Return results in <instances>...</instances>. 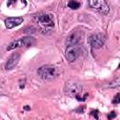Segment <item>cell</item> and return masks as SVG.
<instances>
[{
    "instance_id": "6da1fadb",
    "label": "cell",
    "mask_w": 120,
    "mask_h": 120,
    "mask_svg": "<svg viewBox=\"0 0 120 120\" xmlns=\"http://www.w3.org/2000/svg\"><path fill=\"white\" fill-rule=\"evenodd\" d=\"M38 75L44 81H51L57 76V68L52 65H45L38 69Z\"/></svg>"
},
{
    "instance_id": "7a4b0ae2",
    "label": "cell",
    "mask_w": 120,
    "mask_h": 120,
    "mask_svg": "<svg viewBox=\"0 0 120 120\" xmlns=\"http://www.w3.org/2000/svg\"><path fill=\"white\" fill-rule=\"evenodd\" d=\"M36 20L38 23V25L45 30L51 29L54 25V21H53V15L52 13H41L38 14L36 17Z\"/></svg>"
},
{
    "instance_id": "3957f363",
    "label": "cell",
    "mask_w": 120,
    "mask_h": 120,
    "mask_svg": "<svg viewBox=\"0 0 120 120\" xmlns=\"http://www.w3.org/2000/svg\"><path fill=\"white\" fill-rule=\"evenodd\" d=\"M82 47L77 44V45H72V46H68L67 50H66V52H65V56H66V59L72 63L74 62L75 60L78 59V57L82 54Z\"/></svg>"
},
{
    "instance_id": "277c9868",
    "label": "cell",
    "mask_w": 120,
    "mask_h": 120,
    "mask_svg": "<svg viewBox=\"0 0 120 120\" xmlns=\"http://www.w3.org/2000/svg\"><path fill=\"white\" fill-rule=\"evenodd\" d=\"M89 6L99 13L107 15L110 12V7L106 0H88Z\"/></svg>"
},
{
    "instance_id": "5b68a950",
    "label": "cell",
    "mask_w": 120,
    "mask_h": 120,
    "mask_svg": "<svg viewBox=\"0 0 120 120\" xmlns=\"http://www.w3.org/2000/svg\"><path fill=\"white\" fill-rule=\"evenodd\" d=\"M36 42L35 38L32 37H24L19 39H16L14 41H12L7 48L8 51H11L13 49L19 48V47H23V46H30L32 44H34Z\"/></svg>"
},
{
    "instance_id": "8992f818",
    "label": "cell",
    "mask_w": 120,
    "mask_h": 120,
    "mask_svg": "<svg viewBox=\"0 0 120 120\" xmlns=\"http://www.w3.org/2000/svg\"><path fill=\"white\" fill-rule=\"evenodd\" d=\"M88 43L92 48L99 49L105 43V36L103 34H93L88 37Z\"/></svg>"
},
{
    "instance_id": "52a82bcc",
    "label": "cell",
    "mask_w": 120,
    "mask_h": 120,
    "mask_svg": "<svg viewBox=\"0 0 120 120\" xmlns=\"http://www.w3.org/2000/svg\"><path fill=\"white\" fill-rule=\"evenodd\" d=\"M82 34L80 31H74L72 33H70L66 40V44L67 46H72V45H77L81 42L82 40Z\"/></svg>"
},
{
    "instance_id": "ba28073f",
    "label": "cell",
    "mask_w": 120,
    "mask_h": 120,
    "mask_svg": "<svg viewBox=\"0 0 120 120\" xmlns=\"http://www.w3.org/2000/svg\"><path fill=\"white\" fill-rule=\"evenodd\" d=\"M20 60V53L19 52H14L7 61L5 65V69L6 70H10L13 68H15Z\"/></svg>"
},
{
    "instance_id": "9c48e42d",
    "label": "cell",
    "mask_w": 120,
    "mask_h": 120,
    "mask_svg": "<svg viewBox=\"0 0 120 120\" xmlns=\"http://www.w3.org/2000/svg\"><path fill=\"white\" fill-rule=\"evenodd\" d=\"M82 86L78 83V82H72L69 83L68 85V89H67V94L72 97H76L78 95H80V92L82 91Z\"/></svg>"
},
{
    "instance_id": "30bf717a",
    "label": "cell",
    "mask_w": 120,
    "mask_h": 120,
    "mask_svg": "<svg viewBox=\"0 0 120 120\" xmlns=\"http://www.w3.org/2000/svg\"><path fill=\"white\" fill-rule=\"evenodd\" d=\"M23 22V19L22 17H9L5 20V24L8 29H11L15 26L20 25Z\"/></svg>"
},
{
    "instance_id": "8fae6325",
    "label": "cell",
    "mask_w": 120,
    "mask_h": 120,
    "mask_svg": "<svg viewBox=\"0 0 120 120\" xmlns=\"http://www.w3.org/2000/svg\"><path fill=\"white\" fill-rule=\"evenodd\" d=\"M105 87L106 88H116V87H120V76H118L114 80L111 81Z\"/></svg>"
},
{
    "instance_id": "7c38bea8",
    "label": "cell",
    "mask_w": 120,
    "mask_h": 120,
    "mask_svg": "<svg viewBox=\"0 0 120 120\" xmlns=\"http://www.w3.org/2000/svg\"><path fill=\"white\" fill-rule=\"evenodd\" d=\"M68 7L70 9H78L81 7V3L76 0H69L68 3Z\"/></svg>"
},
{
    "instance_id": "4fadbf2b",
    "label": "cell",
    "mask_w": 120,
    "mask_h": 120,
    "mask_svg": "<svg viewBox=\"0 0 120 120\" xmlns=\"http://www.w3.org/2000/svg\"><path fill=\"white\" fill-rule=\"evenodd\" d=\"M112 103L113 104H119L120 103V94H116L114 96V98H112Z\"/></svg>"
},
{
    "instance_id": "5bb4252c",
    "label": "cell",
    "mask_w": 120,
    "mask_h": 120,
    "mask_svg": "<svg viewBox=\"0 0 120 120\" xmlns=\"http://www.w3.org/2000/svg\"><path fill=\"white\" fill-rule=\"evenodd\" d=\"M91 114L96 118V119H98V110H93L91 112Z\"/></svg>"
},
{
    "instance_id": "9a60e30c",
    "label": "cell",
    "mask_w": 120,
    "mask_h": 120,
    "mask_svg": "<svg viewBox=\"0 0 120 120\" xmlns=\"http://www.w3.org/2000/svg\"><path fill=\"white\" fill-rule=\"evenodd\" d=\"M116 117V113L114 112H112L108 114V119H112V118H115Z\"/></svg>"
},
{
    "instance_id": "2e32d148",
    "label": "cell",
    "mask_w": 120,
    "mask_h": 120,
    "mask_svg": "<svg viewBox=\"0 0 120 120\" xmlns=\"http://www.w3.org/2000/svg\"><path fill=\"white\" fill-rule=\"evenodd\" d=\"M24 109H25V110H30V107H28V106H25V107H24Z\"/></svg>"
},
{
    "instance_id": "e0dca14e",
    "label": "cell",
    "mask_w": 120,
    "mask_h": 120,
    "mask_svg": "<svg viewBox=\"0 0 120 120\" xmlns=\"http://www.w3.org/2000/svg\"><path fill=\"white\" fill-rule=\"evenodd\" d=\"M117 69H120V64H119V66H118V68H117Z\"/></svg>"
}]
</instances>
